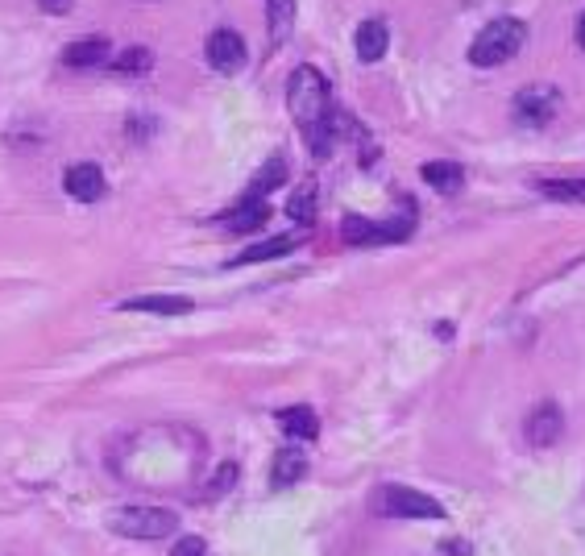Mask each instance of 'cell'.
<instances>
[{
  "label": "cell",
  "instance_id": "6da1fadb",
  "mask_svg": "<svg viewBox=\"0 0 585 556\" xmlns=\"http://www.w3.org/2000/svg\"><path fill=\"white\" fill-rule=\"evenodd\" d=\"M287 104H291V117L303 125V133H316L332 113L324 75L316 67H299L291 75V83H287Z\"/></svg>",
  "mask_w": 585,
  "mask_h": 556
},
{
  "label": "cell",
  "instance_id": "7a4b0ae2",
  "mask_svg": "<svg viewBox=\"0 0 585 556\" xmlns=\"http://www.w3.org/2000/svg\"><path fill=\"white\" fill-rule=\"evenodd\" d=\"M523 42H527V25L515 17H498L469 42V63L473 67H503L523 50Z\"/></svg>",
  "mask_w": 585,
  "mask_h": 556
},
{
  "label": "cell",
  "instance_id": "3957f363",
  "mask_svg": "<svg viewBox=\"0 0 585 556\" xmlns=\"http://www.w3.org/2000/svg\"><path fill=\"white\" fill-rule=\"evenodd\" d=\"M108 527L125 540H162L179 527V515L166 511V507H125L108 519Z\"/></svg>",
  "mask_w": 585,
  "mask_h": 556
},
{
  "label": "cell",
  "instance_id": "277c9868",
  "mask_svg": "<svg viewBox=\"0 0 585 556\" xmlns=\"http://www.w3.org/2000/svg\"><path fill=\"white\" fill-rule=\"evenodd\" d=\"M378 515H390V519H440V503L420 490H407V486H382L378 490Z\"/></svg>",
  "mask_w": 585,
  "mask_h": 556
},
{
  "label": "cell",
  "instance_id": "5b68a950",
  "mask_svg": "<svg viewBox=\"0 0 585 556\" xmlns=\"http://www.w3.org/2000/svg\"><path fill=\"white\" fill-rule=\"evenodd\" d=\"M556 104H561V92L548 88V83H536V88H523L515 96V117L523 125H544L556 117Z\"/></svg>",
  "mask_w": 585,
  "mask_h": 556
},
{
  "label": "cell",
  "instance_id": "8992f818",
  "mask_svg": "<svg viewBox=\"0 0 585 556\" xmlns=\"http://www.w3.org/2000/svg\"><path fill=\"white\" fill-rule=\"evenodd\" d=\"M523 432H527V440H532L536 449H548V444H556V440H561V432H565V411H561V403H552V399L536 403V411L527 415Z\"/></svg>",
  "mask_w": 585,
  "mask_h": 556
},
{
  "label": "cell",
  "instance_id": "52a82bcc",
  "mask_svg": "<svg viewBox=\"0 0 585 556\" xmlns=\"http://www.w3.org/2000/svg\"><path fill=\"white\" fill-rule=\"evenodd\" d=\"M63 191L79 204H96V200H104V171L96 162H75L63 175Z\"/></svg>",
  "mask_w": 585,
  "mask_h": 556
},
{
  "label": "cell",
  "instance_id": "ba28073f",
  "mask_svg": "<svg viewBox=\"0 0 585 556\" xmlns=\"http://www.w3.org/2000/svg\"><path fill=\"white\" fill-rule=\"evenodd\" d=\"M208 63L220 71V75H237L245 67V42L237 30H216L208 38Z\"/></svg>",
  "mask_w": 585,
  "mask_h": 556
},
{
  "label": "cell",
  "instance_id": "9c48e42d",
  "mask_svg": "<svg viewBox=\"0 0 585 556\" xmlns=\"http://www.w3.org/2000/svg\"><path fill=\"white\" fill-rule=\"evenodd\" d=\"M195 303L187 295H133L121 303V312H154V316H187Z\"/></svg>",
  "mask_w": 585,
  "mask_h": 556
},
{
  "label": "cell",
  "instance_id": "30bf717a",
  "mask_svg": "<svg viewBox=\"0 0 585 556\" xmlns=\"http://www.w3.org/2000/svg\"><path fill=\"white\" fill-rule=\"evenodd\" d=\"M104 59H108V38H100V34H92V38H79V42H71V46L63 50V63H67L71 71L100 67Z\"/></svg>",
  "mask_w": 585,
  "mask_h": 556
},
{
  "label": "cell",
  "instance_id": "8fae6325",
  "mask_svg": "<svg viewBox=\"0 0 585 556\" xmlns=\"http://www.w3.org/2000/svg\"><path fill=\"white\" fill-rule=\"evenodd\" d=\"M295 30V0H266V42L270 50H278Z\"/></svg>",
  "mask_w": 585,
  "mask_h": 556
},
{
  "label": "cell",
  "instance_id": "7c38bea8",
  "mask_svg": "<svg viewBox=\"0 0 585 556\" xmlns=\"http://www.w3.org/2000/svg\"><path fill=\"white\" fill-rule=\"evenodd\" d=\"M278 428H283L291 440H316L320 436V415L312 407H287V411H278Z\"/></svg>",
  "mask_w": 585,
  "mask_h": 556
},
{
  "label": "cell",
  "instance_id": "4fadbf2b",
  "mask_svg": "<svg viewBox=\"0 0 585 556\" xmlns=\"http://www.w3.org/2000/svg\"><path fill=\"white\" fill-rule=\"evenodd\" d=\"M303 474H308V457H303L299 449H283V453L274 457V465H270V486L274 490H287V486L303 482Z\"/></svg>",
  "mask_w": 585,
  "mask_h": 556
},
{
  "label": "cell",
  "instance_id": "5bb4252c",
  "mask_svg": "<svg viewBox=\"0 0 585 556\" xmlns=\"http://www.w3.org/2000/svg\"><path fill=\"white\" fill-rule=\"evenodd\" d=\"M266 216H270V204H262V196H249V200H241V204L225 216V225H229L233 233H254V229L266 225Z\"/></svg>",
  "mask_w": 585,
  "mask_h": 556
},
{
  "label": "cell",
  "instance_id": "9a60e30c",
  "mask_svg": "<svg viewBox=\"0 0 585 556\" xmlns=\"http://www.w3.org/2000/svg\"><path fill=\"white\" fill-rule=\"evenodd\" d=\"M386 42H390V34H386L382 21H361L357 25V59L361 63H378L386 54Z\"/></svg>",
  "mask_w": 585,
  "mask_h": 556
},
{
  "label": "cell",
  "instance_id": "2e32d148",
  "mask_svg": "<svg viewBox=\"0 0 585 556\" xmlns=\"http://www.w3.org/2000/svg\"><path fill=\"white\" fill-rule=\"evenodd\" d=\"M424 183L432 191H440V196H457L461 183H465V171L457 162H428L424 166Z\"/></svg>",
  "mask_w": 585,
  "mask_h": 556
},
{
  "label": "cell",
  "instance_id": "e0dca14e",
  "mask_svg": "<svg viewBox=\"0 0 585 556\" xmlns=\"http://www.w3.org/2000/svg\"><path fill=\"white\" fill-rule=\"evenodd\" d=\"M295 249V237H274V241H258V245H249L245 254H237L233 266H249V262H270V258H283Z\"/></svg>",
  "mask_w": 585,
  "mask_h": 556
},
{
  "label": "cell",
  "instance_id": "ac0fdd59",
  "mask_svg": "<svg viewBox=\"0 0 585 556\" xmlns=\"http://www.w3.org/2000/svg\"><path fill=\"white\" fill-rule=\"evenodd\" d=\"M150 67H154V54L146 50V46H129V50H121L117 54V63H113V71L117 75H150Z\"/></svg>",
  "mask_w": 585,
  "mask_h": 556
},
{
  "label": "cell",
  "instance_id": "d6986e66",
  "mask_svg": "<svg viewBox=\"0 0 585 556\" xmlns=\"http://www.w3.org/2000/svg\"><path fill=\"white\" fill-rule=\"evenodd\" d=\"M540 191L561 204H585V179H548V183H540Z\"/></svg>",
  "mask_w": 585,
  "mask_h": 556
},
{
  "label": "cell",
  "instance_id": "ffe728a7",
  "mask_svg": "<svg viewBox=\"0 0 585 556\" xmlns=\"http://www.w3.org/2000/svg\"><path fill=\"white\" fill-rule=\"evenodd\" d=\"M295 220H303V225H308V220L316 216V183H308V187H299L295 196H291V208H287Z\"/></svg>",
  "mask_w": 585,
  "mask_h": 556
},
{
  "label": "cell",
  "instance_id": "44dd1931",
  "mask_svg": "<svg viewBox=\"0 0 585 556\" xmlns=\"http://www.w3.org/2000/svg\"><path fill=\"white\" fill-rule=\"evenodd\" d=\"M345 241L370 245V241H378V225H370V220H361V216H345Z\"/></svg>",
  "mask_w": 585,
  "mask_h": 556
},
{
  "label": "cell",
  "instance_id": "7402d4cb",
  "mask_svg": "<svg viewBox=\"0 0 585 556\" xmlns=\"http://www.w3.org/2000/svg\"><path fill=\"white\" fill-rule=\"evenodd\" d=\"M283 179H287V166H283V158H274V162L266 166V171L258 175V183H254V187H249V196H262V191L278 187V183H283Z\"/></svg>",
  "mask_w": 585,
  "mask_h": 556
},
{
  "label": "cell",
  "instance_id": "603a6c76",
  "mask_svg": "<svg viewBox=\"0 0 585 556\" xmlns=\"http://www.w3.org/2000/svg\"><path fill=\"white\" fill-rule=\"evenodd\" d=\"M171 556H204V536H179L171 544Z\"/></svg>",
  "mask_w": 585,
  "mask_h": 556
},
{
  "label": "cell",
  "instance_id": "cb8c5ba5",
  "mask_svg": "<svg viewBox=\"0 0 585 556\" xmlns=\"http://www.w3.org/2000/svg\"><path fill=\"white\" fill-rule=\"evenodd\" d=\"M233 478H237V465H233V461H225V465H216V478H212L208 494H220V490H229V486H233Z\"/></svg>",
  "mask_w": 585,
  "mask_h": 556
},
{
  "label": "cell",
  "instance_id": "d4e9b609",
  "mask_svg": "<svg viewBox=\"0 0 585 556\" xmlns=\"http://www.w3.org/2000/svg\"><path fill=\"white\" fill-rule=\"evenodd\" d=\"M38 5H42L46 13H54V17H59V13H67V9L75 5V0H38Z\"/></svg>",
  "mask_w": 585,
  "mask_h": 556
},
{
  "label": "cell",
  "instance_id": "484cf974",
  "mask_svg": "<svg viewBox=\"0 0 585 556\" xmlns=\"http://www.w3.org/2000/svg\"><path fill=\"white\" fill-rule=\"evenodd\" d=\"M577 46L585 50V13H581V21H577Z\"/></svg>",
  "mask_w": 585,
  "mask_h": 556
}]
</instances>
